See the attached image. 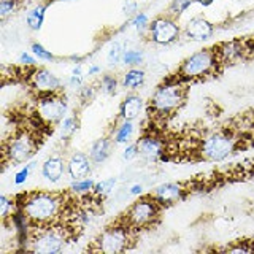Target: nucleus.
<instances>
[{
	"instance_id": "1",
	"label": "nucleus",
	"mask_w": 254,
	"mask_h": 254,
	"mask_svg": "<svg viewBox=\"0 0 254 254\" xmlns=\"http://www.w3.org/2000/svg\"><path fill=\"white\" fill-rule=\"evenodd\" d=\"M14 200L18 208L26 213L32 229L61 224L67 206L65 195L58 192H46V190L24 192L16 195Z\"/></svg>"
},
{
	"instance_id": "2",
	"label": "nucleus",
	"mask_w": 254,
	"mask_h": 254,
	"mask_svg": "<svg viewBox=\"0 0 254 254\" xmlns=\"http://www.w3.org/2000/svg\"><path fill=\"white\" fill-rule=\"evenodd\" d=\"M188 97V83L177 76L169 78L156 87L148 102V115L153 119L165 121L185 105Z\"/></svg>"
},
{
	"instance_id": "3",
	"label": "nucleus",
	"mask_w": 254,
	"mask_h": 254,
	"mask_svg": "<svg viewBox=\"0 0 254 254\" xmlns=\"http://www.w3.org/2000/svg\"><path fill=\"white\" fill-rule=\"evenodd\" d=\"M224 68L216 56L214 48H205V50L195 51L180 64L177 70L178 79L185 83H195L203 81L206 78L216 76L219 71Z\"/></svg>"
},
{
	"instance_id": "4",
	"label": "nucleus",
	"mask_w": 254,
	"mask_h": 254,
	"mask_svg": "<svg viewBox=\"0 0 254 254\" xmlns=\"http://www.w3.org/2000/svg\"><path fill=\"white\" fill-rule=\"evenodd\" d=\"M71 229L73 227L64 222L48 227H34L30 230L26 251L37 254H58L71 238Z\"/></svg>"
},
{
	"instance_id": "5",
	"label": "nucleus",
	"mask_w": 254,
	"mask_h": 254,
	"mask_svg": "<svg viewBox=\"0 0 254 254\" xmlns=\"http://www.w3.org/2000/svg\"><path fill=\"white\" fill-rule=\"evenodd\" d=\"M164 205L157 200L153 194H141L129 208H127L123 216L119 218L127 227H130L133 232L141 229H149L157 224L161 218Z\"/></svg>"
},
{
	"instance_id": "6",
	"label": "nucleus",
	"mask_w": 254,
	"mask_h": 254,
	"mask_svg": "<svg viewBox=\"0 0 254 254\" xmlns=\"http://www.w3.org/2000/svg\"><path fill=\"white\" fill-rule=\"evenodd\" d=\"M40 148V135L30 129H19L8 140H3V165L27 164Z\"/></svg>"
},
{
	"instance_id": "7",
	"label": "nucleus",
	"mask_w": 254,
	"mask_h": 254,
	"mask_svg": "<svg viewBox=\"0 0 254 254\" xmlns=\"http://www.w3.org/2000/svg\"><path fill=\"white\" fill-rule=\"evenodd\" d=\"M238 137L229 129L210 132L198 141L197 154L202 161L222 162L232 156L238 148Z\"/></svg>"
},
{
	"instance_id": "8",
	"label": "nucleus",
	"mask_w": 254,
	"mask_h": 254,
	"mask_svg": "<svg viewBox=\"0 0 254 254\" xmlns=\"http://www.w3.org/2000/svg\"><path fill=\"white\" fill-rule=\"evenodd\" d=\"M135 232L127 227L121 219H118L113 226L107 227L94 238L89 251L105 253V254H118L124 253L130 248V242H133Z\"/></svg>"
},
{
	"instance_id": "9",
	"label": "nucleus",
	"mask_w": 254,
	"mask_h": 254,
	"mask_svg": "<svg viewBox=\"0 0 254 254\" xmlns=\"http://www.w3.org/2000/svg\"><path fill=\"white\" fill-rule=\"evenodd\" d=\"M68 102L64 91L38 94L34 118L42 127H53L59 126L62 119L67 116Z\"/></svg>"
},
{
	"instance_id": "10",
	"label": "nucleus",
	"mask_w": 254,
	"mask_h": 254,
	"mask_svg": "<svg viewBox=\"0 0 254 254\" xmlns=\"http://www.w3.org/2000/svg\"><path fill=\"white\" fill-rule=\"evenodd\" d=\"M183 29L178 26L177 18L170 14L157 16L149 22V27L146 30V37L149 42H153L159 46H167L175 43L181 37Z\"/></svg>"
},
{
	"instance_id": "11",
	"label": "nucleus",
	"mask_w": 254,
	"mask_h": 254,
	"mask_svg": "<svg viewBox=\"0 0 254 254\" xmlns=\"http://www.w3.org/2000/svg\"><path fill=\"white\" fill-rule=\"evenodd\" d=\"M250 45V40H227V42H221L214 46V51H216L221 65L227 67L250 59L254 51Z\"/></svg>"
},
{
	"instance_id": "12",
	"label": "nucleus",
	"mask_w": 254,
	"mask_h": 254,
	"mask_svg": "<svg viewBox=\"0 0 254 254\" xmlns=\"http://www.w3.org/2000/svg\"><path fill=\"white\" fill-rule=\"evenodd\" d=\"M27 78L29 86L38 94L62 91V79L45 67H32Z\"/></svg>"
},
{
	"instance_id": "13",
	"label": "nucleus",
	"mask_w": 254,
	"mask_h": 254,
	"mask_svg": "<svg viewBox=\"0 0 254 254\" xmlns=\"http://www.w3.org/2000/svg\"><path fill=\"white\" fill-rule=\"evenodd\" d=\"M138 146V156H141L145 161L157 162V161H167V148L161 137H157L153 132H146L145 135L137 140Z\"/></svg>"
},
{
	"instance_id": "14",
	"label": "nucleus",
	"mask_w": 254,
	"mask_h": 254,
	"mask_svg": "<svg viewBox=\"0 0 254 254\" xmlns=\"http://www.w3.org/2000/svg\"><path fill=\"white\" fill-rule=\"evenodd\" d=\"M183 35L190 42H206L214 35V24L206 18L197 16L186 22V26L183 27Z\"/></svg>"
},
{
	"instance_id": "15",
	"label": "nucleus",
	"mask_w": 254,
	"mask_h": 254,
	"mask_svg": "<svg viewBox=\"0 0 254 254\" xmlns=\"http://www.w3.org/2000/svg\"><path fill=\"white\" fill-rule=\"evenodd\" d=\"M188 192L189 189L186 188L185 183H164V185L157 186L151 194L165 206L185 200Z\"/></svg>"
},
{
	"instance_id": "16",
	"label": "nucleus",
	"mask_w": 254,
	"mask_h": 254,
	"mask_svg": "<svg viewBox=\"0 0 254 254\" xmlns=\"http://www.w3.org/2000/svg\"><path fill=\"white\" fill-rule=\"evenodd\" d=\"M92 161L89 154L86 153H73L67 161V173L71 180H83L91 175L92 170Z\"/></svg>"
},
{
	"instance_id": "17",
	"label": "nucleus",
	"mask_w": 254,
	"mask_h": 254,
	"mask_svg": "<svg viewBox=\"0 0 254 254\" xmlns=\"http://www.w3.org/2000/svg\"><path fill=\"white\" fill-rule=\"evenodd\" d=\"M67 172V161L61 154H53L42 165V175L51 183H58Z\"/></svg>"
},
{
	"instance_id": "18",
	"label": "nucleus",
	"mask_w": 254,
	"mask_h": 254,
	"mask_svg": "<svg viewBox=\"0 0 254 254\" xmlns=\"http://www.w3.org/2000/svg\"><path fill=\"white\" fill-rule=\"evenodd\" d=\"M143 110V99L138 94H129L119 105V118L121 121H135Z\"/></svg>"
},
{
	"instance_id": "19",
	"label": "nucleus",
	"mask_w": 254,
	"mask_h": 254,
	"mask_svg": "<svg viewBox=\"0 0 254 254\" xmlns=\"http://www.w3.org/2000/svg\"><path fill=\"white\" fill-rule=\"evenodd\" d=\"M53 2V0H51ZM51 2H45V3H38L35 6H32L26 14V22L30 30H40L43 27L45 22V16L48 11V6L51 5Z\"/></svg>"
},
{
	"instance_id": "20",
	"label": "nucleus",
	"mask_w": 254,
	"mask_h": 254,
	"mask_svg": "<svg viewBox=\"0 0 254 254\" xmlns=\"http://www.w3.org/2000/svg\"><path fill=\"white\" fill-rule=\"evenodd\" d=\"M111 151V141L107 137H102L95 140L89 148V157L94 164L105 162Z\"/></svg>"
},
{
	"instance_id": "21",
	"label": "nucleus",
	"mask_w": 254,
	"mask_h": 254,
	"mask_svg": "<svg viewBox=\"0 0 254 254\" xmlns=\"http://www.w3.org/2000/svg\"><path fill=\"white\" fill-rule=\"evenodd\" d=\"M145 71H143L141 68H135L132 67L130 70L126 71V75L123 76V86L127 87V89H137V87L143 86V83H145Z\"/></svg>"
},
{
	"instance_id": "22",
	"label": "nucleus",
	"mask_w": 254,
	"mask_h": 254,
	"mask_svg": "<svg viewBox=\"0 0 254 254\" xmlns=\"http://www.w3.org/2000/svg\"><path fill=\"white\" fill-rule=\"evenodd\" d=\"M78 127H79V121H78L76 113L75 115H67L65 118L62 119V123L59 124L61 138L62 140H70L76 133Z\"/></svg>"
},
{
	"instance_id": "23",
	"label": "nucleus",
	"mask_w": 254,
	"mask_h": 254,
	"mask_svg": "<svg viewBox=\"0 0 254 254\" xmlns=\"http://www.w3.org/2000/svg\"><path fill=\"white\" fill-rule=\"evenodd\" d=\"M116 186V178H108V180H102L99 183H95L94 185V189H92V195L95 198H99V200H103L111 190H113V188Z\"/></svg>"
},
{
	"instance_id": "24",
	"label": "nucleus",
	"mask_w": 254,
	"mask_h": 254,
	"mask_svg": "<svg viewBox=\"0 0 254 254\" xmlns=\"http://www.w3.org/2000/svg\"><path fill=\"white\" fill-rule=\"evenodd\" d=\"M133 135V121H123L116 127L115 132V143L118 145H123V143H127Z\"/></svg>"
},
{
	"instance_id": "25",
	"label": "nucleus",
	"mask_w": 254,
	"mask_h": 254,
	"mask_svg": "<svg viewBox=\"0 0 254 254\" xmlns=\"http://www.w3.org/2000/svg\"><path fill=\"white\" fill-rule=\"evenodd\" d=\"M95 183L91 178H83V180H75L73 183L70 185V192L73 194H81V195H87L92 192Z\"/></svg>"
},
{
	"instance_id": "26",
	"label": "nucleus",
	"mask_w": 254,
	"mask_h": 254,
	"mask_svg": "<svg viewBox=\"0 0 254 254\" xmlns=\"http://www.w3.org/2000/svg\"><path fill=\"white\" fill-rule=\"evenodd\" d=\"M124 54H126V48L121 42H115L111 45L110 51H108V64L110 65H118V64H121L123 59H124Z\"/></svg>"
},
{
	"instance_id": "27",
	"label": "nucleus",
	"mask_w": 254,
	"mask_h": 254,
	"mask_svg": "<svg viewBox=\"0 0 254 254\" xmlns=\"http://www.w3.org/2000/svg\"><path fill=\"white\" fill-rule=\"evenodd\" d=\"M194 3H195L194 0H172V3L169 5V13L167 14L173 16V18H180V16L185 11H188Z\"/></svg>"
},
{
	"instance_id": "28",
	"label": "nucleus",
	"mask_w": 254,
	"mask_h": 254,
	"mask_svg": "<svg viewBox=\"0 0 254 254\" xmlns=\"http://www.w3.org/2000/svg\"><path fill=\"white\" fill-rule=\"evenodd\" d=\"M16 200L10 198L8 195H2L0 197V214H2V221H8L10 216L13 214V211L16 210Z\"/></svg>"
},
{
	"instance_id": "29",
	"label": "nucleus",
	"mask_w": 254,
	"mask_h": 254,
	"mask_svg": "<svg viewBox=\"0 0 254 254\" xmlns=\"http://www.w3.org/2000/svg\"><path fill=\"white\" fill-rule=\"evenodd\" d=\"M21 5V0H0V19L5 21L6 18L18 10Z\"/></svg>"
},
{
	"instance_id": "30",
	"label": "nucleus",
	"mask_w": 254,
	"mask_h": 254,
	"mask_svg": "<svg viewBox=\"0 0 254 254\" xmlns=\"http://www.w3.org/2000/svg\"><path fill=\"white\" fill-rule=\"evenodd\" d=\"M30 51H32V54H34L38 61L51 62V61H54V59H56V56H54L51 51H48L42 43H37V42H35V43H32Z\"/></svg>"
},
{
	"instance_id": "31",
	"label": "nucleus",
	"mask_w": 254,
	"mask_h": 254,
	"mask_svg": "<svg viewBox=\"0 0 254 254\" xmlns=\"http://www.w3.org/2000/svg\"><path fill=\"white\" fill-rule=\"evenodd\" d=\"M149 22L151 21H149L148 14L145 11H138L133 18H130V26H133L138 32H141V34H146V30L149 27Z\"/></svg>"
},
{
	"instance_id": "32",
	"label": "nucleus",
	"mask_w": 254,
	"mask_h": 254,
	"mask_svg": "<svg viewBox=\"0 0 254 254\" xmlns=\"http://www.w3.org/2000/svg\"><path fill=\"white\" fill-rule=\"evenodd\" d=\"M118 79L116 76L113 75H105V76H102L100 79V87H102V91L108 94V95H115L116 91H118Z\"/></svg>"
},
{
	"instance_id": "33",
	"label": "nucleus",
	"mask_w": 254,
	"mask_h": 254,
	"mask_svg": "<svg viewBox=\"0 0 254 254\" xmlns=\"http://www.w3.org/2000/svg\"><path fill=\"white\" fill-rule=\"evenodd\" d=\"M141 61H143V53L140 50H126L123 64L129 67H137L141 64Z\"/></svg>"
},
{
	"instance_id": "34",
	"label": "nucleus",
	"mask_w": 254,
	"mask_h": 254,
	"mask_svg": "<svg viewBox=\"0 0 254 254\" xmlns=\"http://www.w3.org/2000/svg\"><path fill=\"white\" fill-rule=\"evenodd\" d=\"M226 251L229 253H253L254 251V245H251V242H234V245H230L226 248Z\"/></svg>"
},
{
	"instance_id": "35",
	"label": "nucleus",
	"mask_w": 254,
	"mask_h": 254,
	"mask_svg": "<svg viewBox=\"0 0 254 254\" xmlns=\"http://www.w3.org/2000/svg\"><path fill=\"white\" fill-rule=\"evenodd\" d=\"M35 167V162H29L26 167H22V169L14 175V185H22V183H26L27 181V178H29V173H30V170L34 169Z\"/></svg>"
},
{
	"instance_id": "36",
	"label": "nucleus",
	"mask_w": 254,
	"mask_h": 254,
	"mask_svg": "<svg viewBox=\"0 0 254 254\" xmlns=\"http://www.w3.org/2000/svg\"><path fill=\"white\" fill-rule=\"evenodd\" d=\"M78 95L83 102H89L91 99H94V95H95V87L89 86V84H83L78 89Z\"/></svg>"
},
{
	"instance_id": "37",
	"label": "nucleus",
	"mask_w": 254,
	"mask_h": 254,
	"mask_svg": "<svg viewBox=\"0 0 254 254\" xmlns=\"http://www.w3.org/2000/svg\"><path fill=\"white\" fill-rule=\"evenodd\" d=\"M123 13L127 18H133V16L138 13V3L135 2V0H126L123 3Z\"/></svg>"
},
{
	"instance_id": "38",
	"label": "nucleus",
	"mask_w": 254,
	"mask_h": 254,
	"mask_svg": "<svg viewBox=\"0 0 254 254\" xmlns=\"http://www.w3.org/2000/svg\"><path fill=\"white\" fill-rule=\"evenodd\" d=\"M19 64L22 67H37V58L34 54H29L27 51H24L19 54Z\"/></svg>"
},
{
	"instance_id": "39",
	"label": "nucleus",
	"mask_w": 254,
	"mask_h": 254,
	"mask_svg": "<svg viewBox=\"0 0 254 254\" xmlns=\"http://www.w3.org/2000/svg\"><path fill=\"white\" fill-rule=\"evenodd\" d=\"M138 156V146H137V141L132 143V145H129L123 153V159H126V161H130V159L137 157Z\"/></svg>"
},
{
	"instance_id": "40",
	"label": "nucleus",
	"mask_w": 254,
	"mask_h": 254,
	"mask_svg": "<svg viewBox=\"0 0 254 254\" xmlns=\"http://www.w3.org/2000/svg\"><path fill=\"white\" fill-rule=\"evenodd\" d=\"M130 194H133V195H141L143 194V186L141 185H133L130 188Z\"/></svg>"
},
{
	"instance_id": "41",
	"label": "nucleus",
	"mask_w": 254,
	"mask_h": 254,
	"mask_svg": "<svg viewBox=\"0 0 254 254\" xmlns=\"http://www.w3.org/2000/svg\"><path fill=\"white\" fill-rule=\"evenodd\" d=\"M99 71H100V67H99V65H95V64H94V65H91V67H89V70H87V76L97 75Z\"/></svg>"
},
{
	"instance_id": "42",
	"label": "nucleus",
	"mask_w": 254,
	"mask_h": 254,
	"mask_svg": "<svg viewBox=\"0 0 254 254\" xmlns=\"http://www.w3.org/2000/svg\"><path fill=\"white\" fill-rule=\"evenodd\" d=\"M195 3H198V5H202V6H210V5H213L216 0H194Z\"/></svg>"
},
{
	"instance_id": "43",
	"label": "nucleus",
	"mask_w": 254,
	"mask_h": 254,
	"mask_svg": "<svg viewBox=\"0 0 254 254\" xmlns=\"http://www.w3.org/2000/svg\"><path fill=\"white\" fill-rule=\"evenodd\" d=\"M59 2H73V0H59Z\"/></svg>"
}]
</instances>
